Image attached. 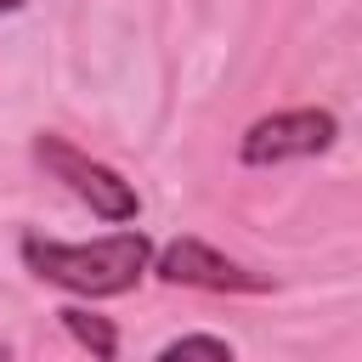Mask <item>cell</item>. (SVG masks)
<instances>
[{
    "label": "cell",
    "mask_w": 362,
    "mask_h": 362,
    "mask_svg": "<svg viewBox=\"0 0 362 362\" xmlns=\"http://www.w3.org/2000/svg\"><path fill=\"white\" fill-rule=\"evenodd\" d=\"M153 277L170 288H204V294H272V272H249L192 232L153 249Z\"/></svg>",
    "instance_id": "277c9868"
},
{
    "label": "cell",
    "mask_w": 362,
    "mask_h": 362,
    "mask_svg": "<svg viewBox=\"0 0 362 362\" xmlns=\"http://www.w3.org/2000/svg\"><path fill=\"white\" fill-rule=\"evenodd\" d=\"M17 255L40 283H51L74 300H119L153 272V238L141 226H119V232L90 238V243H62V238L23 232Z\"/></svg>",
    "instance_id": "6da1fadb"
},
{
    "label": "cell",
    "mask_w": 362,
    "mask_h": 362,
    "mask_svg": "<svg viewBox=\"0 0 362 362\" xmlns=\"http://www.w3.org/2000/svg\"><path fill=\"white\" fill-rule=\"evenodd\" d=\"M339 141V119L328 107H277L260 113L243 136H238V158L249 170H272V164H294V158H317Z\"/></svg>",
    "instance_id": "3957f363"
},
{
    "label": "cell",
    "mask_w": 362,
    "mask_h": 362,
    "mask_svg": "<svg viewBox=\"0 0 362 362\" xmlns=\"http://www.w3.org/2000/svg\"><path fill=\"white\" fill-rule=\"evenodd\" d=\"M158 356L164 362H175V356H215V362H232V339L226 334H175L170 345H158Z\"/></svg>",
    "instance_id": "8992f818"
},
{
    "label": "cell",
    "mask_w": 362,
    "mask_h": 362,
    "mask_svg": "<svg viewBox=\"0 0 362 362\" xmlns=\"http://www.w3.org/2000/svg\"><path fill=\"white\" fill-rule=\"evenodd\" d=\"M28 0H0V17H11V11H23Z\"/></svg>",
    "instance_id": "52a82bcc"
},
{
    "label": "cell",
    "mask_w": 362,
    "mask_h": 362,
    "mask_svg": "<svg viewBox=\"0 0 362 362\" xmlns=\"http://www.w3.org/2000/svg\"><path fill=\"white\" fill-rule=\"evenodd\" d=\"M34 164L51 175V181H62L96 221H107V226H130L136 215H141V192H136V181H124L113 164H102V158H90V153H79L68 136H57V130H40L34 136Z\"/></svg>",
    "instance_id": "7a4b0ae2"
},
{
    "label": "cell",
    "mask_w": 362,
    "mask_h": 362,
    "mask_svg": "<svg viewBox=\"0 0 362 362\" xmlns=\"http://www.w3.org/2000/svg\"><path fill=\"white\" fill-rule=\"evenodd\" d=\"M57 322H62L68 339H74L79 351H90L96 362H113V356H119V328H113V317H102V311H90V305H62Z\"/></svg>",
    "instance_id": "5b68a950"
}]
</instances>
